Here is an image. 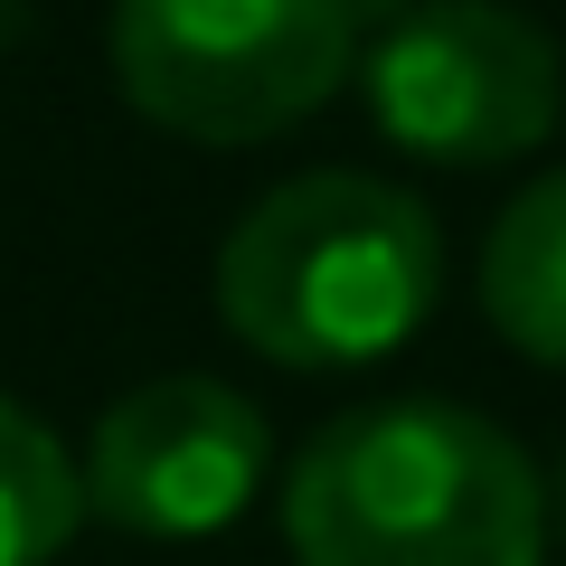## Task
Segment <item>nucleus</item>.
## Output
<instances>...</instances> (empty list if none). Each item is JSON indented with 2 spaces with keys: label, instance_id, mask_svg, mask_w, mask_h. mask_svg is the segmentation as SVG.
<instances>
[{
  "label": "nucleus",
  "instance_id": "nucleus-7",
  "mask_svg": "<svg viewBox=\"0 0 566 566\" xmlns=\"http://www.w3.org/2000/svg\"><path fill=\"white\" fill-rule=\"evenodd\" d=\"M85 528V472L57 424L0 397V566H48Z\"/></svg>",
  "mask_w": 566,
  "mask_h": 566
},
{
  "label": "nucleus",
  "instance_id": "nucleus-6",
  "mask_svg": "<svg viewBox=\"0 0 566 566\" xmlns=\"http://www.w3.org/2000/svg\"><path fill=\"white\" fill-rule=\"evenodd\" d=\"M482 312L520 359L566 368V170H538L482 237Z\"/></svg>",
  "mask_w": 566,
  "mask_h": 566
},
{
  "label": "nucleus",
  "instance_id": "nucleus-2",
  "mask_svg": "<svg viewBox=\"0 0 566 566\" xmlns=\"http://www.w3.org/2000/svg\"><path fill=\"white\" fill-rule=\"evenodd\" d=\"M444 293V227L416 189L303 170L264 189L218 245V322L255 359L340 378L406 349Z\"/></svg>",
  "mask_w": 566,
  "mask_h": 566
},
{
  "label": "nucleus",
  "instance_id": "nucleus-8",
  "mask_svg": "<svg viewBox=\"0 0 566 566\" xmlns=\"http://www.w3.org/2000/svg\"><path fill=\"white\" fill-rule=\"evenodd\" d=\"M557 520H566V482H557Z\"/></svg>",
  "mask_w": 566,
  "mask_h": 566
},
{
  "label": "nucleus",
  "instance_id": "nucleus-4",
  "mask_svg": "<svg viewBox=\"0 0 566 566\" xmlns=\"http://www.w3.org/2000/svg\"><path fill=\"white\" fill-rule=\"evenodd\" d=\"M349 76L368 123L434 170H501L566 114L557 39L510 0H397L378 39H359Z\"/></svg>",
  "mask_w": 566,
  "mask_h": 566
},
{
  "label": "nucleus",
  "instance_id": "nucleus-3",
  "mask_svg": "<svg viewBox=\"0 0 566 566\" xmlns=\"http://www.w3.org/2000/svg\"><path fill=\"white\" fill-rule=\"evenodd\" d=\"M104 48L142 123L199 151H245L349 85L359 0H114Z\"/></svg>",
  "mask_w": 566,
  "mask_h": 566
},
{
  "label": "nucleus",
  "instance_id": "nucleus-5",
  "mask_svg": "<svg viewBox=\"0 0 566 566\" xmlns=\"http://www.w3.org/2000/svg\"><path fill=\"white\" fill-rule=\"evenodd\" d=\"M76 472L123 538H218L264 482V416L227 378H142L104 406Z\"/></svg>",
  "mask_w": 566,
  "mask_h": 566
},
{
  "label": "nucleus",
  "instance_id": "nucleus-1",
  "mask_svg": "<svg viewBox=\"0 0 566 566\" xmlns=\"http://www.w3.org/2000/svg\"><path fill=\"white\" fill-rule=\"evenodd\" d=\"M293 566H538L547 491L510 424L453 397L349 406L283 472Z\"/></svg>",
  "mask_w": 566,
  "mask_h": 566
}]
</instances>
